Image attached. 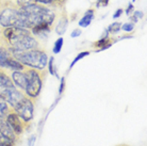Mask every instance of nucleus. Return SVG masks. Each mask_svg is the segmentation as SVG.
Here are the masks:
<instances>
[{
	"label": "nucleus",
	"instance_id": "8",
	"mask_svg": "<svg viewBox=\"0 0 147 146\" xmlns=\"http://www.w3.org/2000/svg\"><path fill=\"white\" fill-rule=\"evenodd\" d=\"M0 135L2 137V139L7 140L9 142L13 143L15 141V137L16 135L14 133V131L11 129V127L7 124L5 117L0 118Z\"/></svg>",
	"mask_w": 147,
	"mask_h": 146
},
{
	"label": "nucleus",
	"instance_id": "2",
	"mask_svg": "<svg viewBox=\"0 0 147 146\" xmlns=\"http://www.w3.org/2000/svg\"><path fill=\"white\" fill-rule=\"evenodd\" d=\"M10 55L22 63L25 66H29L36 70H44L48 62V55L44 50L35 48L30 50H17L9 47Z\"/></svg>",
	"mask_w": 147,
	"mask_h": 146
},
{
	"label": "nucleus",
	"instance_id": "32",
	"mask_svg": "<svg viewBox=\"0 0 147 146\" xmlns=\"http://www.w3.org/2000/svg\"><path fill=\"white\" fill-rule=\"evenodd\" d=\"M133 1H136V0H133Z\"/></svg>",
	"mask_w": 147,
	"mask_h": 146
},
{
	"label": "nucleus",
	"instance_id": "12",
	"mask_svg": "<svg viewBox=\"0 0 147 146\" xmlns=\"http://www.w3.org/2000/svg\"><path fill=\"white\" fill-rule=\"evenodd\" d=\"M93 18H94V10L93 9H90L85 12L84 16L80 19L79 22V26L82 27V28H86L88 26H90V24L92 22Z\"/></svg>",
	"mask_w": 147,
	"mask_h": 146
},
{
	"label": "nucleus",
	"instance_id": "27",
	"mask_svg": "<svg viewBox=\"0 0 147 146\" xmlns=\"http://www.w3.org/2000/svg\"><path fill=\"white\" fill-rule=\"evenodd\" d=\"M123 12H124V11H123V9H118L117 11H116L113 14V18H118V17H119V16L123 14Z\"/></svg>",
	"mask_w": 147,
	"mask_h": 146
},
{
	"label": "nucleus",
	"instance_id": "22",
	"mask_svg": "<svg viewBox=\"0 0 147 146\" xmlns=\"http://www.w3.org/2000/svg\"><path fill=\"white\" fill-rule=\"evenodd\" d=\"M53 57H50V61H49V73L51 75H55V67H53Z\"/></svg>",
	"mask_w": 147,
	"mask_h": 146
},
{
	"label": "nucleus",
	"instance_id": "23",
	"mask_svg": "<svg viewBox=\"0 0 147 146\" xmlns=\"http://www.w3.org/2000/svg\"><path fill=\"white\" fill-rule=\"evenodd\" d=\"M109 1L110 0H97V3H96V7H107L109 4Z\"/></svg>",
	"mask_w": 147,
	"mask_h": 146
},
{
	"label": "nucleus",
	"instance_id": "28",
	"mask_svg": "<svg viewBox=\"0 0 147 146\" xmlns=\"http://www.w3.org/2000/svg\"><path fill=\"white\" fill-rule=\"evenodd\" d=\"M133 16H134L136 19L142 18V17H143V13H142V12H140V11H136L134 13H133Z\"/></svg>",
	"mask_w": 147,
	"mask_h": 146
},
{
	"label": "nucleus",
	"instance_id": "24",
	"mask_svg": "<svg viewBox=\"0 0 147 146\" xmlns=\"http://www.w3.org/2000/svg\"><path fill=\"white\" fill-rule=\"evenodd\" d=\"M64 89H65V78H62L61 79V84H60V89H59V94H62Z\"/></svg>",
	"mask_w": 147,
	"mask_h": 146
},
{
	"label": "nucleus",
	"instance_id": "13",
	"mask_svg": "<svg viewBox=\"0 0 147 146\" xmlns=\"http://www.w3.org/2000/svg\"><path fill=\"white\" fill-rule=\"evenodd\" d=\"M67 25H68V18H67L66 15H63L62 17L59 19V22L55 27V32L58 33L59 35L64 34L67 29Z\"/></svg>",
	"mask_w": 147,
	"mask_h": 146
},
{
	"label": "nucleus",
	"instance_id": "6",
	"mask_svg": "<svg viewBox=\"0 0 147 146\" xmlns=\"http://www.w3.org/2000/svg\"><path fill=\"white\" fill-rule=\"evenodd\" d=\"M9 126L11 127V129L14 131L15 135H22L24 132V127H22V120L19 118V116L15 112H9L7 116H5Z\"/></svg>",
	"mask_w": 147,
	"mask_h": 146
},
{
	"label": "nucleus",
	"instance_id": "17",
	"mask_svg": "<svg viewBox=\"0 0 147 146\" xmlns=\"http://www.w3.org/2000/svg\"><path fill=\"white\" fill-rule=\"evenodd\" d=\"M36 3L44 4V5H51V7H58V1L57 0H33Z\"/></svg>",
	"mask_w": 147,
	"mask_h": 146
},
{
	"label": "nucleus",
	"instance_id": "26",
	"mask_svg": "<svg viewBox=\"0 0 147 146\" xmlns=\"http://www.w3.org/2000/svg\"><path fill=\"white\" fill-rule=\"evenodd\" d=\"M133 9H134V7H133V4L132 3H129L128 7H127V10H126V14L130 15L133 12Z\"/></svg>",
	"mask_w": 147,
	"mask_h": 146
},
{
	"label": "nucleus",
	"instance_id": "11",
	"mask_svg": "<svg viewBox=\"0 0 147 146\" xmlns=\"http://www.w3.org/2000/svg\"><path fill=\"white\" fill-rule=\"evenodd\" d=\"M15 85L13 83V81L10 77L7 76V74L4 73L3 70H0V89H10V88H14Z\"/></svg>",
	"mask_w": 147,
	"mask_h": 146
},
{
	"label": "nucleus",
	"instance_id": "14",
	"mask_svg": "<svg viewBox=\"0 0 147 146\" xmlns=\"http://www.w3.org/2000/svg\"><path fill=\"white\" fill-rule=\"evenodd\" d=\"M112 44H113V43H112V40H110V39L106 35V36L102 37L101 40L95 42V43L93 44V47L99 48V50H103V49H107L108 47H110Z\"/></svg>",
	"mask_w": 147,
	"mask_h": 146
},
{
	"label": "nucleus",
	"instance_id": "3",
	"mask_svg": "<svg viewBox=\"0 0 147 146\" xmlns=\"http://www.w3.org/2000/svg\"><path fill=\"white\" fill-rule=\"evenodd\" d=\"M27 76V87L25 89L27 97L29 98H36L38 97L43 87V81L40 79V75L36 70L30 68L26 72Z\"/></svg>",
	"mask_w": 147,
	"mask_h": 146
},
{
	"label": "nucleus",
	"instance_id": "15",
	"mask_svg": "<svg viewBox=\"0 0 147 146\" xmlns=\"http://www.w3.org/2000/svg\"><path fill=\"white\" fill-rule=\"evenodd\" d=\"M10 112V108H9V105H7V100L3 97V95L1 94L0 92V118H3L9 114Z\"/></svg>",
	"mask_w": 147,
	"mask_h": 146
},
{
	"label": "nucleus",
	"instance_id": "10",
	"mask_svg": "<svg viewBox=\"0 0 147 146\" xmlns=\"http://www.w3.org/2000/svg\"><path fill=\"white\" fill-rule=\"evenodd\" d=\"M51 26L50 24H47V22H40L38 25L34 26L31 30V33L34 34V35H37V36H42L44 34H47L51 31Z\"/></svg>",
	"mask_w": 147,
	"mask_h": 146
},
{
	"label": "nucleus",
	"instance_id": "30",
	"mask_svg": "<svg viewBox=\"0 0 147 146\" xmlns=\"http://www.w3.org/2000/svg\"><path fill=\"white\" fill-rule=\"evenodd\" d=\"M34 142H35V137L33 135V137H31L29 140V146H33Z\"/></svg>",
	"mask_w": 147,
	"mask_h": 146
},
{
	"label": "nucleus",
	"instance_id": "20",
	"mask_svg": "<svg viewBox=\"0 0 147 146\" xmlns=\"http://www.w3.org/2000/svg\"><path fill=\"white\" fill-rule=\"evenodd\" d=\"M121 28L124 30V31H126V32H131V31H133V29H134V24H133V22H126L124 25H121Z\"/></svg>",
	"mask_w": 147,
	"mask_h": 146
},
{
	"label": "nucleus",
	"instance_id": "1",
	"mask_svg": "<svg viewBox=\"0 0 147 146\" xmlns=\"http://www.w3.org/2000/svg\"><path fill=\"white\" fill-rule=\"evenodd\" d=\"M1 35L9 47L17 50H30L38 47V42L34 39L29 29L9 27L2 29Z\"/></svg>",
	"mask_w": 147,
	"mask_h": 146
},
{
	"label": "nucleus",
	"instance_id": "21",
	"mask_svg": "<svg viewBox=\"0 0 147 146\" xmlns=\"http://www.w3.org/2000/svg\"><path fill=\"white\" fill-rule=\"evenodd\" d=\"M33 0H16V5L18 7H26V5H29V4L33 3Z\"/></svg>",
	"mask_w": 147,
	"mask_h": 146
},
{
	"label": "nucleus",
	"instance_id": "25",
	"mask_svg": "<svg viewBox=\"0 0 147 146\" xmlns=\"http://www.w3.org/2000/svg\"><path fill=\"white\" fill-rule=\"evenodd\" d=\"M81 34V29H79V28H77V29H75L71 32V34H70V36L71 37H77V36H79Z\"/></svg>",
	"mask_w": 147,
	"mask_h": 146
},
{
	"label": "nucleus",
	"instance_id": "7",
	"mask_svg": "<svg viewBox=\"0 0 147 146\" xmlns=\"http://www.w3.org/2000/svg\"><path fill=\"white\" fill-rule=\"evenodd\" d=\"M0 67L1 68H9V70H12L14 72L15 70L22 72L25 70V65L11 55L5 59H0Z\"/></svg>",
	"mask_w": 147,
	"mask_h": 146
},
{
	"label": "nucleus",
	"instance_id": "19",
	"mask_svg": "<svg viewBox=\"0 0 147 146\" xmlns=\"http://www.w3.org/2000/svg\"><path fill=\"white\" fill-rule=\"evenodd\" d=\"M88 55H90V51H82V52H80V53H79L76 58L74 59V61L71 62V64H70V68H71V67H73V66L75 65V64H76L79 60H81V59L84 58V57H88Z\"/></svg>",
	"mask_w": 147,
	"mask_h": 146
},
{
	"label": "nucleus",
	"instance_id": "18",
	"mask_svg": "<svg viewBox=\"0 0 147 146\" xmlns=\"http://www.w3.org/2000/svg\"><path fill=\"white\" fill-rule=\"evenodd\" d=\"M63 46V37H59L58 40L55 41V46H53V52L55 53H59Z\"/></svg>",
	"mask_w": 147,
	"mask_h": 146
},
{
	"label": "nucleus",
	"instance_id": "4",
	"mask_svg": "<svg viewBox=\"0 0 147 146\" xmlns=\"http://www.w3.org/2000/svg\"><path fill=\"white\" fill-rule=\"evenodd\" d=\"M14 111L24 123H29L33 118L34 115V103L32 99L26 96L15 107Z\"/></svg>",
	"mask_w": 147,
	"mask_h": 146
},
{
	"label": "nucleus",
	"instance_id": "16",
	"mask_svg": "<svg viewBox=\"0 0 147 146\" xmlns=\"http://www.w3.org/2000/svg\"><path fill=\"white\" fill-rule=\"evenodd\" d=\"M121 22H113L112 25L109 26V28H108V32L112 33V34H115V33H117L118 31L121 30Z\"/></svg>",
	"mask_w": 147,
	"mask_h": 146
},
{
	"label": "nucleus",
	"instance_id": "31",
	"mask_svg": "<svg viewBox=\"0 0 147 146\" xmlns=\"http://www.w3.org/2000/svg\"><path fill=\"white\" fill-rule=\"evenodd\" d=\"M121 146H127V145H121Z\"/></svg>",
	"mask_w": 147,
	"mask_h": 146
},
{
	"label": "nucleus",
	"instance_id": "9",
	"mask_svg": "<svg viewBox=\"0 0 147 146\" xmlns=\"http://www.w3.org/2000/svg\"><path fill=\"white\" fill-rule=\"evenodd\" d=\"M12 81L15 87H18L22 90H25L27 87V76L26 74L22 73L19 70H15L12 74Z\"/></svg>",
	"mask_w": 147,
	"mask_h": 146
},
{
	"label": "nucleus",
	"instance_id": "33",
	"mask_svg": "<svg viewBox=\"0 0 147 146\" xmlns=\"http://www.w3.org/2000/svg\"><path fill=\"white\" fill-rule=\"evenodd\" d=\"M0 137H1V135H0Z\"/></svg>",
	"mask_w": 147,
	"mask_h": 146
},
{
	"label": "nucleus",
	"instance_id": "5",
	"mask_svg": "<svg viewBox=\"0 0 147 146\" xmlns=\"http://www.w3.org/2000/svg\"><path fill=\"white\" fill-rule=\"evenodd\" d=\"M1 94L3 95L7 102H9V106H11L13 109L26 97L22 92L16 89V87L10 89H4V90H2Z\"/></svg>",
	"mask_w": 147,
	"mask_h": 146
},
{
	"label": "nucleus",
	"instance_id": "29",
	"mask_svg": "<svg viewBox=\"0 0 147 146\" xmlns=\"http://www.w3.org/2000/svg\"><path fill=\"white\" fill-rule=\"evenodd\" d=\"M0 146H12V143L3 139L2 140V142L0 143Z\"/></svg>",
	"mask_w": 147,
	"mask_h": 146
}]
</instances>
